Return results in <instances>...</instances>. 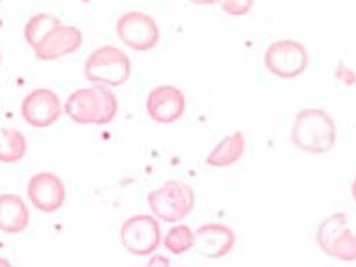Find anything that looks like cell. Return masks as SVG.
<instances>
[{
	"label": "cell",
	"mask_w": 356,
	"mask_h": 267,
	"mask_svg": "<svg viewBox=\"0 0 356 267\" xmlns=\"http://www.w3.org/2000/svg\"><path fill=\"white\" fill-rule=\"evenodd\" d=\"M64 112L75 123L107 126L118 114V99L109 86L94 85L90 88H79L66 99Z\"/></svg>",
	"instance_id": "cell-1"
},
{
	"label": "cell",
	"mask_w": 356,
	"mask_h": 267,
	"mask_svg": "<svg viewBox=\"0 0 356 267\" xmlns=\"http://www.w3.org/2000/svg\"><path fill=\"white\" fill-rule=\"evenodd\" d=\"M291 142L306 153L330 152L336 144V121L323 109H304L295 118Z\"/></svg>",
	"instance_id": "cell-2"
},
{
	"label": "cell",
	"mask_w": 356,
	"mask_h": 267,
	"mask_svg": "<svg viewBox=\"0 0 356 267\" xmlns=\"http://www.w3.org/2000/svg\"><path fill=\"white\" fill-rule=\"evenodd\" d=\"M131 77V62L122 49L104 45L90 53L85 62V79L109 88L126 85Z\"/></svg>",
	"instance_id": "cell-3"
},
{
	"label": "cell",
	"mask_w": 356,
	"mask_h": 267,
	"mask_svg": "<svg viewBox=\"0 0 356 267\" xmlns=\"http://www.w3.org/2000/svg\"><path fill=\"white\" fill-rule=\"evenodd\" d=\"M147 202L154 217L163 223H178L193 212L195 193L184 182H167L150 191Z\"/></svg>",
	"instance_id": "cell-4"
},
{
	"label": "cell",
	"mask_w": 356,
	"mask_h": 267,
	"mask_svg": "<svg viewBox=\"0 0 356 267\" xmlns=\"http://www.w3.org/2000/svg\"><path fill=\"white\" fill-rule=\"evenodd\" d=\"M319 249L326 256L339 261H356V236L347 226L345 213L326 217L315 234Z\"/></svg>",
	"instance_id": "cell-5"
},
{
	"label": "cell",
	"mask_w": 356,
	"mask_h": 267,
	"mask_svg": "<svg viewBox=\"0 0 356 267\" xmlns=\"http://www.w3.org/2000/svg\"><path fill=\"white\" fill-rule=\"evenodd\" d=\"M309 55L296 40H280L264 51V66L277 79H296L307 69Z\"/></svg>",
	"instance_id": "cell-6"
},
{
	"label": "cell",
	"mask_w": 356,
	"mask_h": 267,
	"mask_svg": "<svg viewBox=\"0 0 356 267\" xmlns=\"http://www.w3.org/2000/svg\"><path fill=\"white\" fill-rule=\"evenodd\" d=\"M124 249L136 256L154 255L161 245V228L152 215H134L124 221L120 228Z\"/></svg>",
	"instance_id": "cell-7"
},
{
	"label": "cell",
	"mask_w": 356,
	"mask_h": 267,
	"mask_svg": "<svg viewBox=\"0 0 356 267\" xmlns=\"http://www.w3.org/2000/svg\"><path fill=\"white\" fill-rule=\"evenodd\" d=\"M118 40L137 53L152 51L160 42V28L148 13L145 12H126L117 21Z\"/></svg>",
	"instance_id": "cell-8"
},
{
	"label": "cell",
	"mask_w": 356,
	"mask_h": 267,
	"mask_svg": "<svg viewBox=\"0 0 356 267\" xmlns=\"http://www.w3.org/2000/svg\"><path fill=\"white\" fill-rule=\"evenodd\" d=\"M64 105L60 103V97L49 88H38L26 94L21 103V114L25 121L32 128L43 129L51 128L55 121H58Z\"/></svg>",
	"instance_id": "cell-9"
},
{
	"label": "cell",
	"mask_w": 356,
	"mask_h": 267,
	"mask_svg": "<svg viewBox=\"0 0 356 267\" xmlns=\"http://www.w3.org/2000/svg\"><path fill=\"white\" fill-rule=\"evenodd\" d=\"M26 193L32 206L43 213L58 212L66 202V187L53 172H38L29 180Z\"/></svg>",
	"instance_id": "cell-10"
},
{
	"label": "cell",
	"mask_w": 356,
	"mask_h": 267,
	"mask_svg": "<svg viewBox=\"0 0 356 267\" xmlns=\"http://www.w3.org/2000/svg\"><path fill=\"white\" fill-rule=\"evenodd\" d=\"M186 110V97L180 88L160 85L150 90L147 97V112L156 123H175Z\"/></svg>",
	"instance_id": "cell-11"
},
{
	"label": "cell",
	"mask_w": 356,
	"mask_h": 267,
	"mask_svg": "<svg viewBox=\"0 0 356 267\" xmlns=\"http://www.w3.org/2000/svg\"><path fill=\"white\" fill-rule=\"evenodd\" d=\"M81 45H83V34H81L77 26L58 24L34 49V55H36L38 60L53 62L62 58V56H68L75 53V51H79Z\"/></svg>",
	"instance_id": "cell-12"
},
{
	"label": "cell",
	"mask_w": 356,
	"mask_h": 267,
	"mask_svg": "<svg viewBox=\"0 0 356 267\" xmlns=\"http://www.w3.org/2000/svg\"><path fill=\"white\" fill-rule=\"evenodd\" d=\"M236 236L234 232L220 223H209L195 230V247L193 249L209 260H218L233 250Z\"/></svg>",
	"instance_id": "cell-13"
},
{
	"label": "cell",
	"mask_w": 356,
	"mask_h": 267,
	"mask_svg": "<svg viewBox=\"0 0 356 267\" xmlns=\"http://www.w3.org/2000/svg\"><path fill=\"white\" fill-rule=\"evenodd\" d=\"M31 213L17 194H0V230L6 234H21L29 228Z\"/></svg>",
	"instance_id": "cell-14"
},
{
	"label": "cell",
	"mask_w": 356,
	"mask_h": 267,
	"mask_svg": "<svg viewBox=\"0 0 356 267\" xmlns=\"http://www.w3.org/2000/svg\"><path fill=\"white\" fill-rule=\"evenodd\" d=\"M246 150V139L242 131H234L229 137L221 140L220 144L216 146L214 150L209 153L207 157V164L214 166V169H225L231 164L238 163L240 157L244 155Z\"/></svg>",
	"instance_id": "cell-15"
},
{
	"label": "cell",
	"mask_w": 356,
	"mask_h": 267,
	"mask_svg": "<svg viewBox=\"0 0 356 267\" xmlns=\"http://www.w3.org/2000/svg\"><path fill=\"white\" fill-rule=\"evenodd\" d=\"M26 139L19 129L0 128V163H17L25 157Z\"/></svg>",
	"instance_id": "cell-16"
},
{
	"label": "cell",
	"mask_w": 356,
	"mask_h": 267,
	"mask_svg": "<svg viewBox=\"0 0 356 267\" xmlns=\"http://www.w3.org/2000/svg\"><path fill=\"white\" fill-rule=\"evenodd\" d=\"M60 23V19L51 15V13H36L29 19L25 24V40L31 45L32 51L43 42V37L47 36L53 28H56Z\"/></svg>",
	"instance_id": "cell-17"
},
{
	"label": "cell",
	"mask_w": 356,
	"mask_h": 267,
	"mask_svg": "<svg viewBox=\"0 0 356 267\" xmlns=\"http://www.w3.org/2000/svg\"><path fill=\"white\" fill-rule=\"evenodd\" d=\"M163 247L175 256L186 255L188 250L195 247V232L188 225L172 226L163 237Z\"/></svg>",
	"instance_id": "cell-18"
},
{
	"label": "cell",
	"mask_w": 356,
	"mask_h": 267,
	"mask_svg": "<svg viewBox=\"0 0 356 267\" xmlns=\"http://www.w3.org/2000/svg\"><path fill=\"white\" fill-rule=\"evenodd\" d=\"M253 2L255 0H220V6L231 17H244L252 12Z\"/></svg>",
	"instance_id": "cell-19"
},
{
	"label": "cell",
	"mask_w": 356,
	"mask_h": 267,
	"mask_svg": "<svg viewBox=\"0 0 356 267\" xmlns=\"http://www.w3.org/2000/svg\"><path fill=\"white\" fill-rule=\"evenodd\" d=\"M336 77H338L339 83H343L347 86L356 85V71L350 69L349 66H345V64H338V67H336Z\"/></svg>",
	"instance_id": "cell-20"
},
{
	"label": "cell",
	"mask_w": 356,
	"mask_h": 267,
	"mask_svg": "<svg viewBox=\"0 0 356 267\" xmlns=\"http://www.w3.org/2000/svg\"><path fill=\"white\" fill-rule=\"evenodd\" d=\"M191 4H197V6H207V4H216V2H220V0H190Z\"/></svg>",
	"instance_id": "cell-21"
},
{
	"label": "cell",
	"mask_w": 356,
	"mask_h": 267,
	"mask_svg": "<svg viewBox=\"0 0 356 267\" xmlns=\"http://www.w3.org/2000/svg\"><path fill=\"white\" fill-rule=\"evenodd\" d=\"M154 264H163V266H169V260H165V258H154V260H150V266H154Z\"/></svg>",
	"instance_id": "cell-22"
},
{
	"label": "cell",
	"mask_w": 356,
	"mask_h": 267,
	"mask_svg": "<svg viewBox=\"0 0 356 267\" xmlns=\"http://www.w3.org/2000/svg\"><path fill=\"white\" fill-rule=\"evenodd\" d=\"M350 193H353V200H355V204H356V180H355V182H353V187H350Z\"/></svg>",
	"instance_id": "cell-23"
},
{
	"label": "cell",
	"mask_w": 356,
	"mask_h": 267,
	"mask_svg": "<svg viewBox=\"0 0 356 267\" xmlns=\"http://www.w3.org/2000/svg\"><path fill=\"white\" fill-rule=\"evenodd\" d=\"M0 266H10V261L2 260V258H0Z\"/></svg>",
	"instance_id": "cell-24"
},
{
	"label": "cell",
	"mask_w": 356,
	"mask_h": 267,
	"mask_svg": "<svg viewBox=\"0 0 356 267\" xmlns=\"http://www.w3.org/2000/svg\"><path fill=\"white\" fill-rule=\"evenodd\" d=\"M0 62H2V55H0Z\"/></svg>",
	"instance_id": "cell-25"
}]
</instances>
